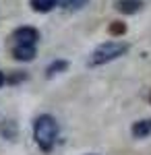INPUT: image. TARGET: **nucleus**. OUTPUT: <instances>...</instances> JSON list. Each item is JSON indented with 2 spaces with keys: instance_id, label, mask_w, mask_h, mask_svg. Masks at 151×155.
Wrapping results in <instances>:
<instances>
[{
  "instance_id": "obj_4",
  "label": "nucleus",
  "mask_w": 151,
  "mask_h": 155,
  "mask_svg": "<svg viewBox=\"0 0 151 155\" xmlns=\"http://www.w3.org/2000/svg\"><path fill=\"white\" fill-rule=\"evenodd\" d=\"M12 58L15 60H21V62H29V60L35 58L37 50L35 46H12Z\"/></svg>"
},
{
  "instance_id": "obj_10",
  "label": "nucleus",
  "mask_w": 151,
  "mask_h": 155,
  "mask_svg": "<svg viewBox=\"0 0 151 155\" xmlns=\"http://www.w3.org/2000/svg\"><path fill=\"white\" fill-rule=\"evenodd\" d=\"M108 33H110V35H116V37L124 35V33H126V25L122 23V21H112L110 27H108Z\"/></svg>"
},
{
  "instance_id": "obj_6",
  "label": "nucleus",
  "mask_w": 151,
  "mask_h": 155,
  "mask_svg": "<svg viewBox=\"0 0 151 155\" xmlns=\"http://www.w3.org/2000/svg\"><path fill=\"white\" fill-rule=\"evenodd\" d=\"M133 137L135 139H145V137H149L151 134V118H145V120H139V122H135L133 124Z\"/></svg>"
},
{
  "instance_id": "obj_2",
  "label": "nucleus",
  "mask_w": 151,
  "mask_h": 155,
  "mask_svg": "<svg viewBox=\"0 0 151 155\" xmlns=\"http://www.w3.org/2000/svg\"><path fill=\"white\" fill-rule=\"evenodd\" d=\"M128 52V44L124 41H106L102 46L91 52V58H89V66H102V64H108L112 60L124 56Z\"/></svg>"
},
{
  "instance_id": "obj_8",
  "label": "nucleus",
  "mask_w": 151,
  "mask_h": 155,
  "mask_svg": "<svg viewBox=\"0 0 151 155\" xmlns=\"http://www.w3.org/2000/svg\"><path fill=\"white\" fill-rule=\"evenodd\" d=\"M58 0H31V8L37 12H50L56 8Z\"/></svg>"
},
{
  "instance_id": "obj_12",
  "label": "nucleus",
  "mask_w": 151,
  "mask_h": 155,
  "mask_svg": "<svg viewBox=\"0 0 151 155\" xmlns=\"http://www.w3.org/2000/svg\"><path fill=\"white\" fill-rule=\"evenodd\" d=\"M2 83H4V74L0 72V87H2Z\"/></svg>"
},
{
  "instance_id": "obj_1",
  "label": "nucleus",
  "mask_w": 151,
  "mask_h": 155,
  "mask_svg": "<svg viewBox=\"0 0 151 155\" xmlns=\"http://www.w3.org/2000/svg\"><path fill=\"white\" fill-rule=\"evenodd\" d=\"M58 122L54 116L50 114H39L33 122V139L37 147L44 151V153H50L54 149V145L58 141Z\"/></svg>"
},
{
  "instance_id": "obj_3",
  "label": "nucleus",
  "mask_w": 151,
  "mask_h": 155,
  "mask_svg": "<svg viewBox=\"0 0 151 155\" xmlns=\"http://www.w3.org/2000/svg\"><path fill=\"white\" fill-rule=\"evenodd\" d=\"M11 39L15 46H35L39 39V31L35 27H19L12 31Z\"/></svg>"
},
{
  "instance_id": "obj_7",
  "label": "nucleus",
  "mask_w": 151,
  "mask_h": 155,
  "mask_svg": "<svg viewBox=\"0 0 151 155\" xmlns=\"http://www.w3.org/2000/svg\"><path fill=\"white\" fill-rule=\"evenodd\" d=\"M17 132H19L17 122H12V120H2V122H0V134H2L4 139L12 141V139L17 137Z\"/></svg>"
},
{
  "instance_id": "obj_11",
  "label": "nucleus",
  "mask_w": 151,
  "mask_h": 155,
  "mask_svg": "<svg viewBox=\"0 0 151 155\" xmlns=\"http://www.w3.org/2000/svg\"><path fill=\"white\" fill-rule=\"evenodd\" d=\"M64 8H70V11H77V8H83L89 0H58Z\"/></svg>"
},
{
  "instance_id": "obj_9",
  "label": "nucleus",
  "mask_w": 151,
  "mask_h": 155,
  "mask_svg": "<svg viewBox=\"0 0 151 155\" xmlns=\"http://www.w3.org/2000/svg\"><path fill=\"white\" fill-rule=\"evenodd\" d=\"M66 68H69V62H66V60H54L52 64H48L46 77H54V74H58V72H64Z\"/></svg>"
},
{
  "instance_id": "obj_5",
  "label": "nucleus",
  "mask_w": 151,
  "mask_h": 155,
  "mask_svg": "<svg viewBox=\"0 0 151 155\" xmlns=\"http://www.w3.org/2000/svg\"><path fill=\"white\" fill-rule=\"evenodd\" d=\"M143 8V0H118L116 11H120L122 15H135Z\"/></svg>"
}]
</instances>
